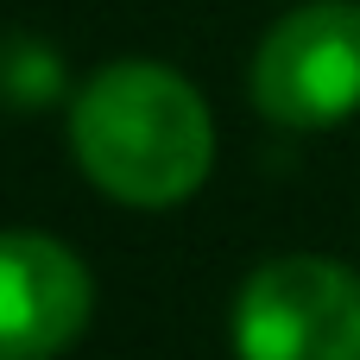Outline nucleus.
Wrapping results in <instances>:
<instances>
[{
    "instance_id": "1",
    "label": "nucleus",
    "mask_w": 360,
    "mask_h": 360,
    "mask_svg": "<svg viewBox=\"0 0 360 360\" xmlns=\"http://www.w3.org/2000/svg\"><path fill=\"white\" fill-rule=\"evenodd\" d=\"M70 152L95 190L127 209H177L215 165V120L190 76L120 57L70 101Z\"/></svg>"
},
{
    "instance_id": "2",
    "label": "nucleus",
    "mask_w": 360,
    "mask_h": 360,
    "mask_svg": "<svg viewBox=\"0 0 360 360\" xmlns=\"http://www.w3.org/2000/svg\"><path fill=\"white\" fill-rule=\"evenodd\" d=\"M240 360H360V272L323 253L253 266L234 297Z\"/></svg>"
},
{
    "instance_id": "3",
    "label": "nucleus",
    "mask_w": 360,
    "mask_h": 360,
    "mask_svg": "<svg viewBox=\"0 0 360 360\" xmlns=\"http://www.w3.org/2000/svg\"><path fill=\"white\" fill-rule=\"evenodd\" d=\"M253 101L291 133L348 120L360 108V0L291 6L253 51Z\"/></svg>"
},
{
    "instance_id": "4",
    "label": "nucleus",
    "mask_w": 360,
    "mask_h": 360,
    "mask_svg": "<svg viewBox=\"0 0 360 360\" xmlns=\"http://www.w3.org/2000/svg\"><path fill=\"white\" fill-rule=\"evenodd\" d=\"M95 316L89 266L32 228L0 234V360H51L63 354Z\"/></svg>"
},
{
    "instance_id": "5",
    "label": "nucleus",
    "mask_w": 360,
    "mask_h": 360,
    "mask_svg": "<svg viewBox=\"0 0 360 360\" xmlns=\"http://www.w3.org/2000/svg\"><path fill=\"white\" fill-rule=\"evenodd\" d=\"M0 95H6L13 108H44V101H57V95H63V63H57V51L38 44V38H25V32L0 38Z\"/></svg>"
}]
</instances>
